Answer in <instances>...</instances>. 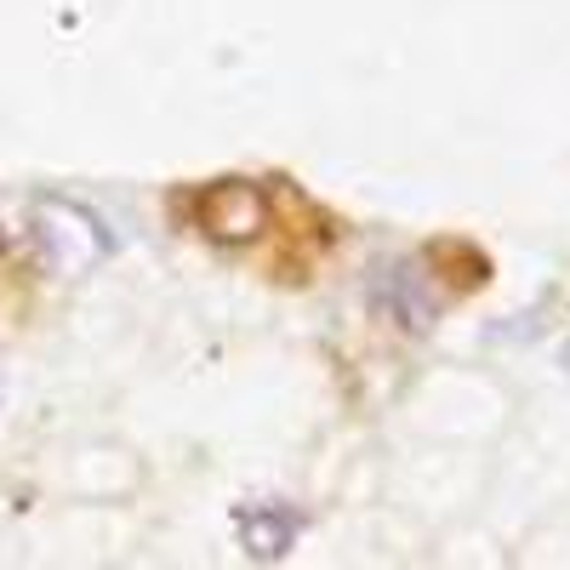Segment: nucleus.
Listing matches in <instances>:
<instances>
[{"label": "nucleus", "mask_w": 570, "mask_h": 570, "mask_svg": "<svg viewBox=\"0 0 570 570\" xmlns=\"http://www.w3.org/2000/svg\"><path fill=\"white\" fill-rule=\"evenodd\" d=\"M559 371L570 376V337H564V348H559Z\"/></svg>", "instance_id": "39448f33"}, {"label": "nucleus", "mask_w": 570, "mask_h": 570, "mask_svg": "<svg viewBox=\"0 0 570 570\" xmlns=\"http://www.w3.org/2000/svg\"><path fill=\"white\" fill-rule=\"evenodd\" d=\"M240 542H246V553L252 559H279L285 548L297 542V531H303V513L297 508H285V502H252V508H240Z\"/></svg>", "instance_id": "20e7f679"}, {"label": "nucleus", "mask_w": 570, "mask_h": 570, "mask_svg": "<svg viewBox=\"0 0 570 570\" xmlns=\"http://www.w3.org/2000/svg\"><path fill=\"white\" fill-rule=\"evenodd\" d=\"M268 188L263 183H252V177H217V183H206L200 195H195V223H200V234L206 240H217V246H246V240H257V234L268 228Z\"/></svg>", "instance_id": "f03ea898"}, {"label": "nucleus", "mask_w": 570, "mask_h": 570, "mask_svg": "<svg viewBox=\"0 0 570 570\" xmlns=\"http://www.w3.org/2000/svg\"><path fill=\"white\" fill-rule=\"evenodd\" d=\"M35 246H40V263L58 268V274H86L115 257V228L91 212V206H75V200H40V217H35Z\"/></svg>", "instance_id": "f257e3e1"}, {"label": "nucleus", "mask_w": 570, "mask_h": 570, "mask_svg": "<svg viewBox=\"0 0 570 570\" xmlns=\"http://www.w3.org/2000/svg\"><path fill=\"white\" fill-rule=\"evenodd\" d=\"M371 303L376 308H389L400 331H434L440 320V297L428 292V279H422V263H383L371 274Z\"/></svg>", "instance_id": "7ed1b4c3"}]
</instances>
